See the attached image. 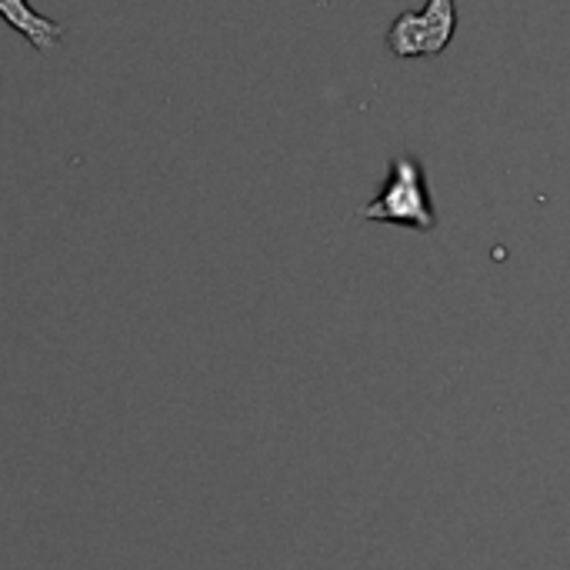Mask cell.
<instances>
[{"mask_svg": "<svg viewBox=\"0 0 570 570\" xmlns=\"http://www.w3.org/2000/svg\"><path fill=\"white\" fill-rule=\"evenodd\" d=\"M454 33H458V3L454 0H428L424 10H404L391 23L387 47L401 60L438 57L451 47Z\"/></svg>", "mask_w": 570, "mask_h": 570, "instance_id": "cell-2", "label": "cell"}, {"mask_svg": "<svg viewBox=\"0 0 570 570\" xmlns=\"http://www.w3.org/2000/svg\"><path fill=\"white\" fill-rule=\"evenodd\" d=\"M0 17H3L17 33H23L40 53L57 50L60 40H63V27H60L57 20H47V17H40V13H33V10L27 7V0H0Z\"/></svg>", "mask_w": 570, "mask_h": 570, "instance_id": "cell-3", "label": "cell"}, {"mask_svg": "<svg viewBox=\"0 0 570 570\" xmlns=\"http://www.w3.org/2000/svg\"><path fill=\"white\" fill-rule=\"evenodd\" d=\"M357 217L431 234L438 227V210L431 204V190H428V177H424L421 160L414 154H397L381 194L371 204H364L357 210Z\"/></svg>", "mask_w": 570, "mask_h": 570, "instance_id": "cell-1", "label": "cell"}]
</instances>
